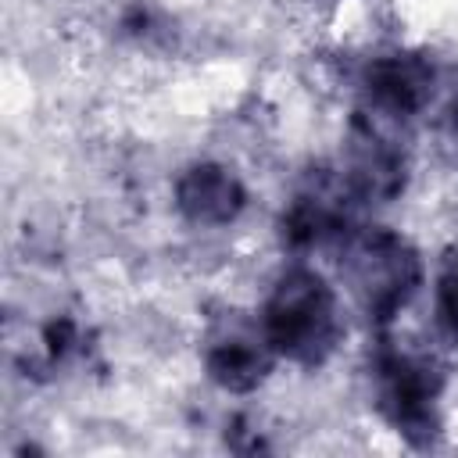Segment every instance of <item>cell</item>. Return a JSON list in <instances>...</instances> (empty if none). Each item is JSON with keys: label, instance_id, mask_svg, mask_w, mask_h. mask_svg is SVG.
<instances>
[{"label": "cell", "instance_id": "obj_1", "mask_svg": "<svg viewBox=\"0 0 458 458\" xmlns=\"http://www.w3.org/2000/svg\"><path fill=\"white\" fill-rule=\"evenodd\" d=\"M261 336L268 347L297 365H318L340 340V315L333 286L311 268H290L272 286L261 311Z\"/></svg>", "mask_w": 458, "mask_h": 458}, {"label": "cell", "instance_id": "obj_2", "mask_svg": "<svg viewBox=\"0 0 458 458\" xmlns=\"http://www.w3.org/2000/svg\"><path fill=\"white\" fill-rule=\"evenodd\" d=\"M344 276L361 301L365 315L383 326L419 290L422 261L411 243L390 229H347L344 233Z\"/></svg>", "mask_w": 458, "mask_h": 458}, {"label": "cell", "instance_id": "obj_3", "mask_svg": "<svg viewBox=\"0 0 458 458\" xmlns=\"http://www.w3.org/2000/svg\"><path fill=\"white\" fill-rule=\"evenodd\" d=\"M379 408L394 429L411 444H429L437 437V397L444 386L440 369L422 358L383 344L376 351Z\"/></svg>", "mask_w": 458, "mask_h": 458}, {"label": "cell", "instance_id": "obj_4", "mask_svg": "<svg viewBox=\"0 0 458 458\" xmlns=\"http://www.w3.org/2000/svg\"><path fill=\"white\" fill-rule=\"evenodd\" d=\"M404 154L386 143L372 125L358 122L354 129V147H351V161L344 168V190L351 197V204H383L394 200L404 190Z\"/></svg>", "mask_w": 458, "mask_h": 458}, {"label": "cell", "instance_id": "obj_5", "mask_svg": "<svg viewBox=\"0 0 458 458\" xmlns=\"http://www.w3.org/2000/svg\"><path fill=\"white\" fill-rule=\"evenodd\" d=\"M365 97L386 118L415 114L433 93V68L415 54H383L365 68Z\"/></svg>", "mask_w": 458, "mask_h": 458}, {"label": "cell", "instance_id": "obj_6", "mask_svg": "<svg viewBox=\"0 0 458 458\" xmlns=\"http://www.w3.org/2000/svg\"><path fill=\"white\" fill-rule=\"evenodd\" d=\"M175 204L193 225H225L243 211L247 190L229 168L204 161L179 175Z\"/></svg>", "mask_w": 458, "mask_h": 458}, {"label": "cell", "instance_id": "obj_7", "mask_svg": "<svg viewBox=\"0 0 458 458\" xmlns=\"http://www.w3.org/2000/svg\"><path fill=\"white\" fill-rule=\"evenodd\" d=\"M272 347L268 340H254V336H240V333H229V336H218L211 347H208V376L222 386V390H233V394H247L254 390L268 369H272Z\"/></svg>", "mask_w": 458, "mask_h": 458}, {"label": "cell", "instance_id": "obj_8", "mask_svg": "<svg viewBox=\"0 0 458 458\" xmlns=\"http://www.w3.org/2000/svg\"><path fill=\"white\" fill-rule=\"evenodd\" d=\"M437 311H440L444 333L458 344V261H451L447 272L440 276V286H437Z\"/></svg>", "mask_w": 458, "mask_h": 458}, {"label": "cell", "instance_id": "obj_9", "mask_svg": "<svg viewBox=\"0 0 458 458\" xmlns=\"http://www.w3.org/2000/svg\"><path fill=\"white\" fill-rule=\"evenodd\" d=\"M451 122H454V136H458V107H454V118Z\"/></svg>", "mask_w": 458, "mask_h": 458}]
</instances>
